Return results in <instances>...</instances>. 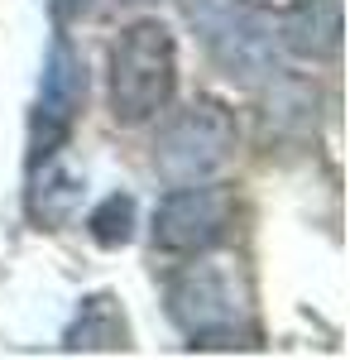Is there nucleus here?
<instances>
[{
  "mask_svg": "<svg viewBox=\"0 0 350 360\" xmlns=\"http://www.w3.org/2000/svg\"><path fill=\"white\" fill-rule=\"evenodd\" d=\"M82 101H86V63L82 53L58 34L48 63H44V82H39V106H34V135H29V164L48 159L63 149V139L77 120Z\"/></svg>",
  "mask_w": 350,
  "mask_h": 360,
  "instance_id": "obj_6",
  "label": "nucleus"
},
{
  "mask_svg": "<svg viewBox=\"0 0 350 360\" xmlns=\"http://www.w3.org/2000/svg\"><path fill=\"white\" fill-rule=\"evenodd\" d=\"M144 0H53V20L72 25V20H96V15H115V10H135Z\"/></svg>",
  "mask_w": 350,
  "mask_h": 360,
  "instance_id": "obj_11",
  "label": "nucleus"
},
{
  "mask_svg": "<svg viewBox=\"0 0 350 360\" xmlns=\"http://www.w3.org/2000/svg\"><path fill=\"white\" fill-rule=\"evenodd\" d=\"M29 168H34L29 217H34L39 226H48V231L67 226L72 217H77V207H82V178H77V173H67L53 154H48V159H39V164H29Z\"/></svg>",
  "mask_w": 350,
  "mask_h": 360,
  "instance_id": "obj_8",
  "label": "nucleus"
},
{
  "mask_svg": "<svg viewBox=\"0 0 350 360\" xmlns=\"http://www.w3.org/2000/svg\"><path fill=\"white\" fill-rule=\"evenodd\" d=\"M67 351H125L130 346V327H125V312L110 293H91L82 312L72 317V327L63 332Z\"/></svg>",
  "mask_w": 350,
  "mask_h": 360,
  "instance_id": "obj_9",
  "label": "nucleus"
},
{
  "mask_svg": "<svg viewBox=\"0 0 350 360\" xmlns=\"http://www.w3.org/2000/svg\"><path fill=\"white\" fill-rule=\"evenodd\" d=\"M235 149V115L221 101H192L183 115L163 125L154 144V168L178 188V183H202L231 159Z\"/></svg>",
  "mask_w": 350,
  "mask_h": 360,
  "instance_id": "obj_4",
  "label": "nucleus"
},
{
  "mask_svg": "<svg viewBox=\"0 0 350 360\" xmlns=\"http://www.w3.org/2000/svg\"><path fill=\"white\" fill-rule=\"evenodd\" d=\"M178 49L159 20H139L110 49V115L120 125H144L173 101Z\"/></svg>",
  "mask_w": 350,
  "mask_h": 360,
  "instance_id": "obj_3",
  "label": "nucleus"
},
{
  "mask_svg": "<svg viewBox=\"0 0 350 360\" xmlns=\"http://www.w3.org/2000/svg\"><path fill=\"white\" fill-rule=\"evenodd\" d=\"M192 34L231 82H264L278 72V34L273 20L249 0H178Z\"/></svg>",
  "mask_w": 350,
  "mask_h": 360,
  "instance_id": "obj_2",
  "label": "nucleus"
},
{
  "mask_svg": "<svg viewBox=\"0 0 350 360\" xmlns=\"http://www.w3.org/2000/svg\"><path fill=\"white\" fill-rule=\"evenodd\" d=\"M86 231L96 245H125L135 236V197L125 193H110L91 217H86Z\"/></svg>",
  "mask_w": 350,
  "mask_h": 360,
  "instance_id": "obj_10",
  "label": "nucleus"
},
{
  "mask_svg": "<svg viewBox=\"0 0 350 360\" xmlns=\"http://www.w3.org/2000/svg\"><path fill=\"white\" fill-rule=\"evenodd\" d=\"M278 49L307 63H331L341 53V0H293L278 20Z\"/></svg>",
  "mask_w": 350,
  "mask_h": 360,
  "instance_id": "obj_7",
  "label": "nucleus"
},
{
  "mask_svg": "<svg viewBox=\"0 0 350 360\" xmlns=\"http://www.w3.org/2000/svg\"><path fill=\"white\" fill-rule=\"evenodd\" d=\"M235 197L212 183H178L154 212V250L163 255H207L231 236Z\"/></svg>",
  "mask_w": 350,
  "mask_h": 360,
  "instance_id": "obj_5",
  "label": "nucleus"
},
{
  "mask_svg": "<svg viewBox=\"0 0 350 360\" xmlns=\"http://www.w3.org/2000/svg\"><path fill=\"white\" fill-rule=\"evenodd\" d=\"M168 317L192 346H254V303L235 259H197L168 278Z\"/></svg>",
  "mask_w": 350,
  "mask_h": 360,
  "instance_id": "obj_1",
  "label": "nucleus"
}]
</instances>
